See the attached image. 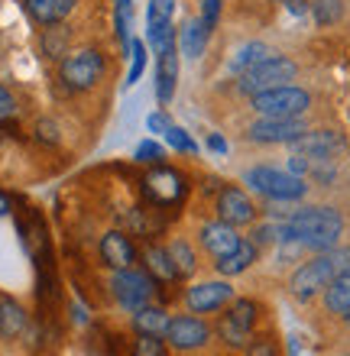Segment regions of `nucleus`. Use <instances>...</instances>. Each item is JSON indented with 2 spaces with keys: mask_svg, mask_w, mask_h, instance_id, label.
<instances>
[{
  "mask_svg": "<svg viewBox=\"0 0 350 356\" xmlns=\"http://www.w3.org/2000/svg\"><path fill=\"white\" fill-rule=\"evenodd\" d=\"M256 256H260V246H256L253 240H240L237 250H230L228 256L214 259V269H218L224 279H230V275H240V272L250 269V266L256 263Z\"/></svg>",
  "mask_w": 350,
  "mask_h": 356,
  "instance_id": "obj_19",
  "label": "nucleus"
},
{
  "mask_svg": "<svg viewBox=\"0 0 350 356\" xmlns=\"http://www.w3.org/2000/svg\"><path fill=\"white\" fill-rule=\"evenodd\" d=\"M172 19H175V0H150L146 7V33H150V49L159 52L175 33H172Z\"/></svg>",
  "mask_w": 350,
  "mask_h": 356,
  "instance_id": "obj_16",
  "label": "nucleus"
},
{
  "mask_svg": "<svg viewBox=\"0 0 350 356\" xmlns=\"http://www.w3.org/2000/svg\"><path fill=\"white\" fill-rule=\"evenodd\" d=\"M136 162H143V165H159L162 162V146L152 140H143L140 146H136Z\"/></svg>",
  "mask_w": 350,
  "mask_h": 356,
  "instance_id": "obj_32",
  "label": "nucleus"
},
{
  "mask_svg": "<svg viewBox=\"0 0 350 356\" xmlns=\"http://www.w3.org/2000/svg\"><path fill=\"white\" fill-rule=\"evenodd\" d=\"M162 136H166V143H169L175 152H195V149H198V146H195V140H191L182 127H175V123H169V130L162 133Z\"/></svg>",
  "mask_w": 350,
  "mask_h": 356,
  "instance_id": "obj_30",
  "label": "nucleus"
},
{
  "mask_svg": "<svg viewBox=\"0 0 350 356\" xmlns=\"http://www.w3.org/2000/svg\"><path fill=\"white\" fill-rule=\"evenodd\" d=\"M208 146H211L214 152H228V143L221 140V136H208Z\"/></svg>",
  "mask_w": 350,
  "mask_h": 356,
  "instance_id": "obj_37",
  "label": "nucleus"
},
{
  "mask_svg": "<svg viewBox=\"0 0 350 356\" xmlns=\"http://www.w3.org/2000/svg\"><path fill=\"white\" fill-rule=\"evenodd\" d=\"M169 256L172 263H175V272H179V279H189V275H195V269H198V256H195V250L189 246V240H172L169 243Z\"/></svg>",
  "mask_w": 350,
  "mask_h": 356,
  "instance_id": "obj_27",
  "label": "nucleus"
},
{
  "mask_svg": "<svg viewBox=\"0 0 350 356\" xmlns=\"http://www.w3.org/2000/svg\"><path fill=\"white\" fill-rule=\"evenodd\" d=\"M101 259H104L111 269H133V263H136V246H133V240L127 234H120V230H111V234L101 236Z\"/></svg>",
  "mask_w": 350,
  "mask_h": 356,
  "instance_id": "obj_17",
  "label": "nucleus"
},
{
  "mask_svg": "<svg viewBox=\"0 0 350 356\" xmlns=\"http://www.w3.org/2000/svg\"><path fill=\"white\" fill-rule=\"evenodd\" d=\"M29 17L42 23V26H56L75 10V0H26Z\"/></svg>",
  "mask_w": 350,
  "mask_h": 356,
  "instance_id": "obj_21",
  "label": "nucleus"
},
{
  "mask_svg": "<svg viewBox=\"0 0 350 356\" xmlns=\"http://www.w3.org/2000/svg\"><path fill=\"white\" fill-rule=\"evenodd\" d=\"M347 356H350V353H347Z\"/></svg>",
  "mask_w": 350,
  "mask_h": 356,
  "instance_id": "obj_41",
  "label": "nucleus"
},
{
  "mask_svg": "<svg viewBox=\"0 0 350 356\" xmlns=\"http://www.w3.org/2000/svg\"><path fill=\"white\" fill-rule=\"evenodd\" d=\"M250 104H253V111L260 117H302L312 107V94L295 85H279V88H269V91L253 94Z\"/></svg>",
  "mask_w": 350,
  "mask_h": 356,
  "instance_id": "obj_3",
  "label": "nucleus"
},
{
  "mask_svg": "<svg viewBox=\"0 0 350 356\" xmlns=\"http://www.w3.org/2000/svg\"><path fill=\"white\" fill-rule=\"evenodd\" d=\"M201 246H205V253H211L214 259H221V256H228L230 250H237L240 246V236H237V227L224 224V220H211V224L201 227L198 234Z\"/></svg>",
  "mask_w": 350,
  "mask_h": 356,
  "instance_id": "obj_18",
  "label": "nucleus"
},
{
  "mask_svg": "<svg viewBox=\"0 0 350 356\" xmlns=\"http://www.w3.org/2000/svg\"><path fill=\"white\" fill-rule=\"evenodd\" d=\"M350 269V246H334V250H324V253L312 256L308 263H302L292 272L289 279V291H292L299 301L315 298L318 291H324L341 272Z\"/></svg>",
  "mask_w": 350,
  "mask_h": 356,
  "instance_id": "obj_2",
  "label": "nucleus"
},
{
  "mask_svg": "<svg viewBox=\"0 0 350 356\" xmlns=\"http://www.w3.org/2000/svg\"><path fill=\"white\" fill-rule=\"evenodd\" d=\"M344 321H347V324H350V311H347V314H344Z\"/></svg>",
  "mask_w": 350,
  "mask_h": 356,
  "instance_id": "obj_40",
  "label": "nucleus"
},
{
  "mask_svg": "<svg viewBox=\"0 0 350 356\" xmlns=\"http://www.w3.org/2000/svg\"><path fill=\"white\" fill-rule=\"evenodd\" d=\"M26 330V311L17 301L0 298V337H19Z\"/></svg>",
  "mask_w": 350,
  "mask_h": 356,
  "instance_id": "obj_25",
  "label": "nucleus"
},
{
  "mask_svg": "<svg viewBox=\"0 0 350 356\" xmlns=\"http://www.w3.org/2000/svg\"><path fill=\"white\" fill-rule=\"evenodd\" d=\"M234 301V289L228 282H198L185 291V305L191 314H214Z\"/></svg>",
  "mask_w": 350,
  "mask_h": 356,
  "instance_id": "obj_11",
  "label": "nucleus"
},
{
  "mask_svg": "<svg viewBox=\"0 0 350 356\" xmlns=\"http://www.w3.org/2000/svg\"><path fill=\"white\" fill-rule=\"evenodd\" d=\"M175 81H179V46H175V36H172L156 52V97H159V104L172 101Z\"/></svg>",
  "mask_w": 350,
  "mask_h": 356,
  "instance_id": "obj_15",
  "label": "nucleus"
},
{
  "mask_svg": "<svg viewBox=\"0 0 350 356\" xmlns=\"http://www.w3.org/2000/svg\"><path fill=\"white\" fill-rule=\"evenodd\" d=\"M111 291H114L117 305L123 311H140L143 305H150L152 295H156V279L143 269H117L114 279H111Z\"/></svg>",
  "mask_w": 350,
  "mask_h": 356,
  "instance_id": "obj_8",
  "label": "nucleus"
},
{
  "mask_svg": "<svg viewBox=\"0 0 350 356\" xmlns=\"http://www.w3.org/2000/svg\"><path fill=\"white\" fill-rule=\"evenodd\" d=\"M324 308L331 311V314H347L350 311V269L341 272V275L324 289Z\"/></svg>",
  "mask_w": 350,
  "mask_h": 356,
  "instance_id": "obj_24",
  "label": "nucleus"
},
{
  "mask_svg": "<svg viewBox=\"0 0 350 356\" xmlns=\"http://www.w3.org/2000/svg\"><path fill=\"white\" fill-rule=\"evenodd\" d=\"M218 17H221V0H205L201 3V23L208 29L218 26Z\"/></svg>",
  "mask_w": 350,
  "mask_h": 356,
  "instance_id": "obj_34",
  "label": "nucleus"
},
{
  "mask_svg": "<svg viewBox=\"0 0 350 356\" xmlns=\"http://www.w3.org/2000/svg\"><path fill=\"white\" fill-rule=\"evenodd\" d=\"M246 356H279V350L269 337H260L253 343H246Z\"/></svg>",
  "mask_w": 350,
  "mask_h": 356,
  "instance_id": "obj_33",
  "label": "nucleus"
},
{
  "mask_svg": "<svg viewBox=\"0 0 350 356\" xmlns=\"http://www.w3.org/2000/svg\"><path fill=\"white\" fill-rule=\"evenodd\" d=\"M130 52H133V65H130V75H127V85H136L146 68V46L143 42H130Z\"/></svg>",
  "mask_w": 350,
  "mask_h": 356,
  "instance_id": "obj_31",
  "label": "nucleus"
},
{
  "mask_svg": "<svg viewBox=\"0 0 350 356\" xmlns=\"http://www.w3.org/2000/svg\"><path fill=\"white\" fill-rule=\"evenodd\" d=\"M101 75H104V56L97 49H81L75 56L62 58V65H58V81L68 91H88L97 85Z\"/></svg>",
  "mask_w": 350,
  "mask_h": 356,
  "instance_id": "obj_7",
  "label": "nucleus"
},
{
  "mask_svg": "<svg viewBox=\"0 0 350 356\" xmlns=\"http://www.w3.org/2000/svg\"><path fill=\"white\" fill-rule=\"evenodd\" d=\"M7 211H10V204H7V197H3V195H0V217H3V214H7Z\"/></svg>",
  "mask_w": 350,
  "mask_h": 356,
  "instance_id": "obj_38",
  "label": "nucleus"
},
{
  "mask_svg": "<svg viewBox=\"0 0 350 356\" xmlns=\"http://www.w3.org/2000/svg\"><path fill=\"white\" fill-rule=\"evenodd\" d=\"M273 52H269V46H263V42H246V46H240L234 52V58H230V72L234 75H244V72H250L253 65H260L263 58H269Z\"/></svg>",
  "mask_w": 350,
  "mask_h": 356,
  "instance_id": "obj_26",
  "label": "nucleus"
},
{
  "mask_svg": "<svg viewBox=\"0 0 350 356\" xmlns=\"http://www.w3.org/2000/svg\"><path fill=\"white\" fill-rule=\"evenodd\" d=\"M305 133L302 117H263L250 127L253 143H295Z\"/></svg>",
  "mask_w": 350,
  "mask_h": 356,
  "instance_id": "obj_12",
  "label": "nucleus"
},
{
  "mask_svg": "<svg viewBox=\"0 0 350 356\" xmlns=\"http://www.w3.org/2000/svg\"><path fill=\"white\" fill-rule=\"evenodd\" d=\"M295 62L285 56H269L263 58L260 65H253L250 72H244L240 75V81H237V91L246 94V97H253V94L260 91H269V88H279V85H289L295 78Z\"/></svg>",
  "mask_w": 350,
  "mask_h": 356,
  "instance_id": "obj_4",
  "label": "nucleus"
},
{
  "mask_svg": "<svg viewBox=\"0 0 350 356\" xmlns=\"http://www.w3.org/2000/svg\"><path fill=\"white\" fill-rule=\"evenodd\" d=\"M146 127H150V133H166L169 130V120H166V113H150Z\"/></svg>",
  "mask_w": 350,
  "mask_h": 356,
  "instance_id": "obj_36",
  "label": "nucleus"
},
{
  "mask_svg": "<svg viewBox=\"0 0 350 356\" xmlns=\"http://www.w3.org/2000/svg\"><path fill=\"white\" fill-rule=\"evenodd\" d=\"M133 356H169V343H166V337H156V334H136Z\"/></svg>",
  "mask_w": 350,
  "mask_h": 356,
  "instance_id": "obj_29",
  "label": "nucleus"
},
{
  "mask_svg": "<svg viewBox=\"0 0 350 356\" xmlns=\"http://www.w3.org/2000/svg\"><path fill=\"white\" fill-rule=\"evenodd\" d=\"M218 217L230 227H246L256 220V207L246 197V191L228 185V188H221V195H218Z\"/></svg>",
  "mask_w": 350,
  "mask_h": 356,
  "instance_id": "obj_14",
  "label": "nucleus"
},
{
  "mask_svg": "<svg viewBox=\"0 0 350 356\" xmlns=\"http://www.w3.org/2000/svg\"><path fill=\"white\" fill-rule=\"evenodd\" d=\"M246 185L253 188V191H260V195L273 197V201H299V197H305V191H308L302 175L269 169V165H260V169L246 172Z\"/></svg>",
  "mask_w": 350,
  "mask_h": 356,
  "instance_id": "obj_5",
  "label": "nucleus"
},
{
  "mask_svg": "<svg viewBox=\"0 0 350 356\" xmlns=\"http://www.w3.org/2000/svg\"><path fill=\"white\" fill-rule=\"evenodd\" d=\"M143 266L150 272L156 282H175L179 272H175V263L169 256V246H159V243H146L143 250Z\"/></svg>",
  "mask_w": 350,
  "mask_h": 356,
  "instance_id": "obj_20",
  "label": "nucleus"
},
{
  "mask_svg": "<svg viewBox=\"0 0 350 356\" xmlns=\"http://www.w3.org/2000/svg\"><path fill=\"white\" fill-rule=\"evenodd\" d=\"M256 314H260V305L250 298H237L228 305V311L218 318V337L228 343V347L240 350L250 343V334L256 327Z\"/></svg>",
  "mask_w": 350,
  "mask_h": 356,
  "instance_id": "obj_6",
  "label": "nucleus"
},
{
  "mask_svg": "<svg viewBox=\"0 0 350 356\" xmlns=\"http://www.w3.org/2000/svg\"><path fill=\"white\" fill-rule=\"evenodd\" d=\"M189 185L182 172L166 169V165H152L146 175H143V197L150 201V207H175L185 197Z\"/></svg>",
  "mask_w": 350,
  "mask_h": 356,
  "instance_id": "obj_9",
  "label": "nucleus"
},
{
  "mask_svg": "<svg viewBox=\"0 0 350 356\" xmlns=\"http://www.w3.org/2000/svg\"><path fill=\"white\" fill-rule=\"evenodd\" d=\"M341 230H344V217L334 207H302L285 224H279V240L302 243L308 250H315V253H324V250L337 246Z\"/></svg>",
  "mask_w": 350,
  "mask_h": 356,
  "instance_id": "obj_1",
  "label": "nucleus"
},
{
  "mask_svg": "<svg viewBox=\"0 0 350 356\" xmlns=\"http://www.w3.org/2000/svg\"><path fill=\"white\" fill-rule=\"evenodd\" d=\"M117 7H130V0H114Z\"/></svg>",
  "mask_w": 350,
  "mask_h": 356,
  "instance_id": "obj_39",
  "label": "nucleus"
},
{
  "mask_svg": "<svg viewBox=\"0 0 350 356\" xmlns=\"http://www.w3.org/2000/svg\"><path fill=\"white\" fill-rule=\"evenodd\" d=\"M169 314L156 305H143L140 311H133V330L136 334H156V337H166V327H169Z\"/></svg>",
  "mask_w": 350,
  "mask_h": 356,
  "instance_id": "obj_23",
  "label": "nucleus"
},
{
  "mask_svg": "<svg viewBox=\"0 0 350 356\" xmlns=\"http://www.w3.org/2000/svg\"><path fill=\"white\" fill-rule=\"evenodd\" d=\"M312 17L318 26H331L344 17V3L341 0H312Z\"/></svg>",
  "mask_w": 350,
  "mask_h": 356,
  "instance_id": "obj_28",
  "label": "nucleus"
},
{
  "mask_svg": "<svg viewBox=\"0 0 350 356\" xmlns=\"http://www.w3.org/2000/svg\"><path fill=\"white\" fill-rule=\"evenodd\" d=\"M13 113H17V101H13V94H10L7 88L0 85V120H7Z\"/></svg>",
  "mask_w": 350,
  "mask_h": 356,
  "instance_id": "obj_35",
  "label": "nucleus"
},
{
  "mask_svg": "<svg viewBox=\"0 0 350 356\" xmlns=\"http://www.w3.org/2000/svg\"><path fill=\"white\" fill-rule=\"evenodd\" d=\"M208 36H211V29L201 23V17L189 19L179 33V49L185 52V58H201V52L208 46Z\"/></svg>",
  "mask_w": 350,
  "mask_h": 356,
  "instance_id": "obj_22",
  "label": "nucleus"
},
{
  "mask_svg": "<svg viewBox=\"0 0 350 356\" xmlns=\"http://www.w3.org/2000/svg\"><path fill=\"white\" fill-rule=\"evenodd\" d=\"M208 340H211V327L198 314H179L166 327V343L175 353H195V350L208 347Z\"/></svg>",
  "mask_w": 350,
  "mask_h": 356,
  "instance_id": "obj_10",
  "label": "nucleus"
},
{
  "mask_svg": "<svg viewBox=\"0 0 350 356\" xmlns=\"http://www.w3.org/2000/svg\"><path fill=\"white\" fill-rule=\"evenodd\" d=\"M292 149L299 152V156H305V159L331 162L334 156L344 149V136L341 133H334V130H315V133L305 130L302 136L292 143Z\"/></svg>",
  "mask_w": 350,
  "mask_h": 356,
  "instance_id": "obj_13",
  "label": "nucleus"
}]
</instances>
